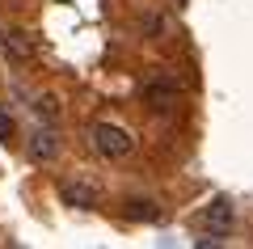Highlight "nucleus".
Instances as JSON below:
<instances>
[{
  "label": "nucleus",
  "mask_w": 253,
  "mask_h": 249,
  "mask_svg": "<svg viewBox=\"0 0 253 249\" xmlns=\"http://www.w3.org/2000/svg\"><path fill=\"white\" fill-rule=\"evenodd\" d=\"M4 55H9L13 63H26L30 55H34V47H30V38H26V30H4Z\"/></svg>",
  "instance_id": "nucleus-5"
},
{
  "label": "nucleus",
  "mask_w": 253,
  "mask_h": 249,
  "mask_svg": "<svg viewBox=\"0 0 253 249\" xmlns=\"http://www.w3.org/2000/svg\"><path fill=\"white\" fill-rule=\"evenodd\" d=\"M13 135H17V123H13V114H9V110H0V140H4V144H13Z\"/></svg>",
  "instance_id": "nucleus-9"
},
{
  "label": "nucleus",
  "mask_w": 253,
  "mask_h": 249,
  "mask_svg": "<svg viewBox=\"0 0 253 249\" xmlns=\"http://www.w3.org/2000/svg\"><path fill=\"white\" fill-rule=\"evenodd\" d=\"M126 215H131V220H156L161 207H156L152 199H131V203H126Z\"/></svg>",
  "instance_id": "nucleus-7"
},
{
  "label": "nucleus",
  "mask_w": 253,
  "mask_h": 249,
  "mask_svg": "<svg viewBox=\"0 0 253 249\" xmlns=\"http://www.w3.org/2000/svg\"><path fill=\"white\" fill-rule=\"evenodd\" d=\"M26 152H30V160H59V152H63V140H59V131H55L51 123L46 127H38V131H30V140H26Z\"/></svg>",
  "instance_id": "nucleus-2"
},
{
  "label": "nucleus",
  "mask_w": 253,
  "mask_h": 249,
  "mask_svg": "<svg viewBox=\"0 0 253 249\" xmlns=\"http://www.w3.org/2000/svg\"><path fill=\"white\" fill-rule=\"evenodd\" d=\"M139 30H144L148 38H161L165 30H169V17H165V13H144V21H139Z\"/></svg>",
  "instance_id": "nucleus-8"
},
{
  "label": "nucleus",
  "mask_w": 253,
  "mask_h": 249,
  "mask_svg": "<svg viewBox=\"0 0 253 249\" xmlns=\"http://www.w3.org/2000/svg\"><path fill=\"white\" fill-rule=\"evenodd\" d=\"M144 101L148 106H173V101H177V80H169V76H152L144 85Z\"/></svg>",
  "instance_id": "nucleus-4"
},
{
  "label": "nucleus",
  "mask_w": 253,
  "mask_h": 249,
  "mask_svg": "<svg viewBox=\"0 0 253 249\" xmlns=\"http://www.w3.org/2000/svg\"><path fill=\"white\" fill-rule=\"evenodd\" d=\"M38 114H42L46 123H55V118H59V106H55V98H46V93H42V98H38Z\"/></svg>",
  "instance_id": "nucleus-10"
},
{
  "label": "nucleus",
  "mask_w": 253,
  "mask_h": 249,
  "mask_svg": "<svg viewBox=\"0 0 253 249\" xmlns=\"http://www.w3.org/2000/svg\"><path fill=\"white\" fill-rule=\"evenodd\" d=\"M59 199H63L68 207H93V203H97V190L84 186V182H63V186H59Z\"/></svg>",
  "instance_id": "nucleus-6"
},
{
  "label": "nucleus",
  "mask_w": 253,
  "mask_h": 249,
  "mask_svg": "<svg viewBox=\"0 0 253 249\" xmlns=\"http://www.w3.org/2000/svg\"><path fill=\"white\" fill-rule=\"evenodd\" d=\"M199 220H203V228H207L211 237H224V232L232 228V203H228V199H211Z\"/></svg>",
  "instance_id": "nucleus-3"
},
{
  "label": "nucleus",
  "mask_w": 253,
  "mask_h": 249,
  "mask_svg": "<svg viewBox=\"0 0 253 249\" xmlns=\"http://www.w3.org/2000/svg\"><path fill=\"white\" fill-rule=\"evenodd\" d=\"M93 148H97L106 160H123L126 152L135 148V135L126 131V127H114V123H97V127H93Z\"/></svg>",
  "instance_id": "nucleus-1"
}]
</instances>
